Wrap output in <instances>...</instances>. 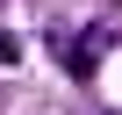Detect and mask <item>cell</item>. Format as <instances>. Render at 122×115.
Segmentation results:
<instances>
[{
	"mask_svg": "<svg viewBox=\"0 0 122 115\" xmlns=\"http://www.w3.org/2000/svg\"><path fill=\"white\" fill-rule=\"evenodd\" d=\"M93 50H101V29H79V36L65 43V72H72V79H93Z\"/></svg>",
	"mask_w": 122,
	"mask_h": 115,
	"instance_id": "cell-1",
	"label": "cell"
}]
</instances>
